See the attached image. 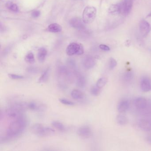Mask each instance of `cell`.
Returning a JSON list of instances; mask_svg holds the SVG:
<instances>
[{
  "label": "cell",
  "mask_w": 151,
  "mask_h": 151,
  "mask_svg": "<svg viewBox=\"0 0 151 151\" xmlns=\"http://www.w3.org/2000/svg\"><path fill=\"white\" fill-rule=\"evenodd\" d=\"M68 66L69 67V68L73 70L74 71V73L78 71L77 69L76 64L75 63V61L74 60H69L67 62Z\"/></svg>",
  "instance_id": "484cf974"
},
{
  "label": "cell",
  "mask_w": 151,
  "mask_h": 151,
  "mask_svg": "<svg viewBox=\"0 0 151 151\" xmlns=\"http://www.w3.org/2000/svg\"><path fill=\"white\" fill-rule=\"evenodd\" d=\"M47 30L50 32L56 33V32H61L62 27L58 24H51L48 26Z\"/></svg>",
  "instance_id": "d6986e66"
},
{
  "label": "cell",
  "mask_w": 151,
  "mask_h": 151,
  "mask_svg": "<svg viewBox=\"0 0 151 151\" xmlns=\"http://www.w3.org/2000/svg\"><path fill=\"white\" fill-rule=\"evenodd\" d=\"M40 11L39 10H35V11L32 12V17H34V18H37V17H39L40 16Z\"/></svg>",
  "instance_id": "836d02e7"
},
{
  "label": "cell",
  "mask_w": 151,
  "mask_h": 151,
  "mask_svg": "<svg viewBox=\"0 0 151 151\" xmlns=\"http://www.w3.org/2000/svg\"><path fill=\"white\" fill-rule=\"evenodd\" d=\"M120 13L124 16L128 15L130 13L133 6V0H123L119 4Z\"/></svg>",
  "instance_id": "8992f818"
},
{
  "label": "cell",
  "mask_w": 151,
  "mask_h": 151,
  "mask_svg": "<svg viewBox=\"0 0 151 151\" xmlns=\"http://www.w3.org/2000/svg\"><path fill=\"white\" fill-rule=\"evenodd\" d=\"M52 125L55 129H57L61 131L65 130V127L64 125L62 123L58 122V121H54V122H52Z\"/></svg>",
  "instance_id": "603a6c76"
},
{
  "label": "cell",
  "mask_w": 151,
  "mask_h": 151,
  "mask_svg": "<svg viewBox=\"0 0 151 151\" xmlns=\"http://www.w3.org/2000/svg\"><path fill=\"white\" fill-rule=\"evenodd\" d=\"M109 12L110 13H120V6L119 4L113 5L109 7Z\"/></svg>",
  "instance_id": "83f0119b"
},
{
  "label": "cell",
  "mask_w": 151,
  "mask_h": 151,
  "mask_svg": "<svg viewBox=\"0 0 151 151\" xmlns=\"http://www.w3.org/2000/svg\"><path fill=\"white\" fill-rule=\"evenodd\" d=\"M140 88L144 92H147L151 90V83L149 78L143 77L140 81Z\"/></svg>",
  "instance_id": "4fadbf2b"
},
{
  "label": "cell",
  "mask_w": 151,
  "mask_h": 151,
  "mask_svg": "<svg viewBox=\"0 0 151 151\" xmlns=\"http://www.w3.org/2000/svg\"><path fill=\"white\" fill-rule=\"evenodd\" d=\"M71 96L73 99L77 100L83 99L84 97V93L77 89H75L72 91L71 93Z\"/></svg>",
  "instance_id": "ac0fdd59"
},
{
  "label": "cell",
  "mask_w": 151,
  "mask_h": 151,
  "mask_svg": "<svg viewBox=\"0 0 151 151\" xmlns=\"http://www.w3.org/2000/svg\"><path fill=\"white\" fill-rule=\"evenodd\" d=\"M32 131L34 133L40 137H46L53 134L55 131L52 128L46 127L40 124H36L32 127Z\"/></svg>",
  "instance_id": "3957f363"
},
{
  "label": "cell",
  "mask_w": 151,
  "mask_h": 151,
  "mask_svg": "<svg viewBox=\"0 0 151 151\" xmlns=\"http://www.w3.org/2000/svg\"><path fill=\"white\" fill-rule=\"evenodd\" d=\"M75 74L76 76L77 86L81 88L84 87L86 83V80L85 77L82 74H80L78 71L75 72Z\"/></svg>",
  "instance_id": "9a60e30c"
},
{
  "label": "cell",
  "mask_w": 151,
  "mask_h": 151,
  "mask_svg": "<svg viewBox=\"0 0 151 151\" xmlns=\"http://www.w3.org/2000/svg\"><path fill=\"white\" fill-rule=\"evenodd\" d=\"M139 127L145 131H151V122L148 119H141L138 122Z\"/></svg>",
  "instance_id": "7c38bea8"
},
{
  "label": "cell",
  "mask_w": 151,
  "mask_h": 151,
  "mask_svg": "<svg viewBox=\"0 0 151 151\" xmlns=\"http://www.w3.org/2000/svg\"><path fill=\"white\" fill-rule=\"evenodd\" d=\"M24 107L32 111L44 112L47 109L45 104L40 101H32L24 103Z\"/></svg>",
  "instance_id": "5b68a950"
},
{
  "label": "cell",
  "mask_w": 151,
  "mask_h": 151,
  "mask_svg": "<svg viewBox=\"0 0 151 151\" xmlns=\"http://www.w3.org/2000/svg\"><path fill=\"white\" fill-rule=\"evenodd\" d=\"M83 21L79 18H74L70 20V25L74 28L82 29L83 28Z\"/></svg>",
  "instance_id": "2e32d148"
},
{
  "label": "cell",
  "mask_w": 151,
  "mask_h": 151,
  "mask_svg": "<svg viewBox=\"0 0 151 151\" xmlns=\"http://www.w3.org/2000/svg\"><path fill=\"white\" fill-rule=\"evenodd\" d=\"M28 121L25 116L16 119L10 124L6 131L7 139H10L20 136L27 127Z\"/></svg>",
  "instance_id": "6da1fadb"
},
{
  "label": "cell",
  "mask_w": 151,
  "mask_h": 151,
  "mask_svg": "<svg viewBox=\"0 0 151 151\" xmlns=\"http://www.w3.org/2000/svg\"><path fill=\"white\" fill-rule=\"evenodd\" d=\"M116 122L118 124L123 125L128 123V119L124 115L119 114L116 117Z\"/></svg>",
  "instance_id": "7402d4cb"
},
{
  "label": "cell",
  "mask_w": 151,
  "mask_h": 151,
  "mask_svg": "<svg viewBox=\"0 0 151 151\" xmlns=\"http://www.w3.org/2000/svg\"><path fill=\"white\" fill-rule=\"evenodd\" d=\"M148 101L145 98L139 97L136 98L134 100V105L137 108L144 109L147 107Z\"/></svg>",
  "instance_id": "ba28073f"
},
{
  "label": "cell",
  "mask_w": 151,
  "mask_h": 151,
  "mask_svg": "<svg viewBox=\"0 0 151 151\" xmlns=\"http://www.w3.org/2000/svg\"><path fill=\"white\" fill-rule=\"evenodd\" d=\"M6 6L8 9L14 12H17L19 11V8L16 4L12 1H9L6 2Z\"/></svg>",
  "instance_id": "44dd1931"
},
{
  "label": "cell",
  "mask_w": 151,
  "mask_h": 151,
  "mask_svg": "<svg viewBox=\"0 0 151 151\" xmlns=\"http://www.w3.org/2000/svg\"><path fill=\"white\" fill-rule=\"evenodd\" d=\"M151 30V25L145 20H142L139 24V31L143 37L148 35Z\"/></svg>",
  "instance_id": "9c48e42d"
},
{
  "label": "cell",
  "mask_w": 151,
  "mask_h": 151,
  "mask_svg": "<svg viewBox=\"0 0 151 151\" xmlns=\"http://www.w3.org/2000/svg\"><path fill=\"white\" fill-rule=\"evenodd\" d=\"M133 78V73L132 71H128L125 72L124 76V78L126 82L131 81Z\"/></svg>",
  "instance_id": "4316f807"
},
{
  "label": "cell",
  "mask_w": 151,
  "mask_h": 151,
  "mask_svg": "<svg viewBox=\"0 0 151 151\" xmlns=\"http://www.w3.org/2000/svg\"><path fill=\"white\" fill-rule=\"evenodd\" d=\"M147 106H148V109L150 111H151V101H149V102L148 101Z\"/></svg>",
  "instance_id": "d590c367"
},
{
  "label": "cell",
  "mask_w": 151,
  "mask_h": 151,
  "mask_svg": "<svg viewBox=\"0 0 151 151\" xmlns=\"http://www.w3.org/2000/svg\"><path fill=\"white\" fill-rule=\"evenodd\" d=\"M107 83V79L106 78L102 77L99 78L96 83V86L99 88H102L104 87Z\"/></svg>",
  "instance_id": "cb8c5ba5"
},
{
  "label": "cell",
  "mask_w": 151,
  "mask_h": 151,
  "mask_svg": "<svg viewBox=\"0 0 151 151\" xmlns=\"http://www.w3.org/2000/svg\"><path fill=\"white\" fill-rule=\"evenodd\" d=\"M26 70L28 73H30V74H37L39 72L40 69L37 67L32 66V67H28L26 69Z\"/></svg>",
  "instance_id": "f1b7e54d"
},
{
  "label": "cell",
  "mask_w": 151,
  "mask_h": 151,
  "mask_svg": "<svg viewBox=\"0 0 151 151\" xmlns=\"http://www.w3.org/2000/svg\"><path fill=\"white\" fill-rule=\"evenodd\" d=\"M25 60L28 63L32 64L35 62L34 55L32 53H29L26 55L25 57Z\"/></svg>",
  "instance_id": "d4e9b609"
},
{
  "label": "cell",
  "mask_w": 151,
  "mask_h": 151,
  "mask_svg": "<svg viewBox=\"0 0 151 151\" xmlns=\"http://www.w3.org/2000/svg\"><path fill=\"white\" fill-rule=\"evenodd\" d=\"M9 77L13 79H21L24 78V76L21 75H16L14 74H9Z\"/></svg>",
  "instance_id": "d6a6232c"
},
{
  "label": "cell",
  "mask_w": 151,
  "mask_h": 151,
  "mask_svg": "<svg viewBox=\"0 0 151 151\" xmlns=\"http://www.w3.org/2000/svg\"><path fill=\"white\" fill-rule=\"evenodd\" d=\"M130 104V101L127 99L122 100L118 104V111L120 113H125L129 108Z\"/></svg>",
  "instance_id": "8fae6325"
},
{
  "label": "cell",
  "mask_w": 151,
  "mask_h": 151,
  "mask_svg": "<svg viewBox=\"0 0 151 151\" xmlns=\"http://www.w3.org/2000/svg\"><path fill=\"white\" fill-rule=\"evenodd\" d=\"M100 48L103 51H109L110 50V48L108 46L104 45H101L99 46Z\"/></svg>",
  "instance_id": "e575fe53"
},
{
  "label": "cell",
  "mask_w": 151,
  "mask_h": 151,
  "mask_svg": "<svg viewBox=\"0 0 151 151\" xmlns=\"http://www.w3.org/2000/svg\"><path fill=\"white\" fill-rule=\"evenodd\" d=\"M50 73V68H47L42 74L38 80V83H45L48 80Z\"/></svg>",
  "instance_id": "ffe728a7"
},
{
  "label": "cell",
  "mask_w": 151,
  "mask_h": 151,
  "mask_svg": "<svg viewBox=\"0 0 151 151\" xmlns=\"http://www.w3.org/2000/svg\"><path fill=\"white\" fill-rule=\"evenodd\" d=\"M91 94L93 95V96H98L100 93V88H99L96 86H93L91 88Z\"/></svg>",
  "instance_id": "f546056e"
},
{
  "label": "cell",
  "mask_w": 151,
  "mask_h": 151,
  "mask_svg": "<svg viewBox=\"0 0 151 151\" xmlns=\"http://www.w3.org/2000/svg\"><path fill=\"white\" fill-rule=\"evenodd\" d=\"M79 136L84 138H88L92 135V130L89 126L85 125L80 127L77 131Z\"/></svg>",
  "instance_id": "30bf717a"
},
{
  "label": "cell",
  "mask_w": 151,
  "mask_h": 151,
  "mask_svg": "<svg viewBox=\"0 0 151 151\" xmlns=\"http://www.w3.org/2000/svg\"><path fill=\"white\" fill-rule=\"evenodd\" d=\"M96 62L94 59L91 57H86L82 61V64L85 68L86 69H91L95 65Z\"/></svg>",
  "instance_id": "5bb4252c"
},
{
  "label": "cell",
  "mask_w": 151,
  "mask_h": 151,
  "mask_svg": "<svg viewBox=\"0 0 151 151\" xmlns=\"http://www.w3.org/2000/svg\"><path fill=\"white\" fill-rule=\"evenodd\" d=\"M117 65V62L113 58H110L109 60V68L110 70H113Z\"/></svg>",
  "instance_id": "4dcf8cb0"
},
{
  "label": "cell",
  "mask_w": 151,
  "mask_h": 151,
  "mask_svg": "<svg viewBox=\"0 0 151 151\" xmlns=\"http://www.w3.org/2000/svg\"><path fill=\"white\" fill-rule=\"evenodd\" d=\"M97 10L94 7L88 6L85 8L83 14V20L85 24L93 22L96 16Z\"/></svg>",
  "instance_id": "7a4b0ae2"
},
{
  "label": "cell",
  "mask_w": 151,
  "mask_h": 151,
  "mask_svg": "<svg viewBox=\"0 0 151 151\" xmlns=\"http://www.w3.org/2000/svg\"><path fill=\"white\" fill-rule=\"evenodd\" d=\"M57 73L60 76L66 78L68 81H71L72 75L69 68L63 65H60L57 67Z\"/></svg>",
  "instance_id": "52a82bcc"
},
{
  "label": "cell",
  "mask_w": 151,
  "mask_h": 151,
  "mask_svg": "<svg viewBox=\"0 0 151 151\" xmlns=\"http://www.w3.org/2000/svg\"><path fill=\"white\" fill-rule=\"evenodd\" d=\"M47 55V51L44 47H41L39 49L38 52L37 58L40 62L43 63L45 61L46 57Z\"/></svg>",
  "instance_id": "e0dca14e"
},
{
  "label": "cell",
  "mask_w": 151,
  "mask_h": 151,
  "mask_svg": "<svg viewBox=\"0 0 151 151\" xmlns=\"http://www.w3.org/2000/svg\"><path fill=\"white\" fill-rule=\"evenodd\" d=\"M66 53L69 56L81 55L84 53L83 47V45L79 43H71L67 47Z\"/></svg>",
  "instance_id": "277c9868"
},
{
  "label": "cell",
  "mask_w": 151,
  "mask_h": 151,
  "mask_svg": "<svg viewBox=\"0 0 151 151\" xmlns=\"http://www.w3.org/2000/svg\"><path fill=\"white\" fill-rule=\"evenodd\" d=\"M59 101L61 103L64 105H68V106H73L75 105V103L69 100L65 99H59Z\"/></svg>",
  "instance_id": "1f68e13d"
}]
</instances>
